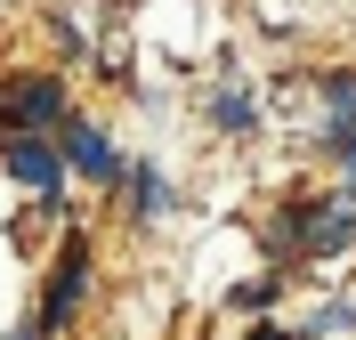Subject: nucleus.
<instances>
[{"mask_svg": "<svg viewBox=\"0 0 356 340\" xmlns=\"http://www.w3.org/2000/svg\"><path fill=\"white\" fill-rule=\"evenodd\" d=\"M81 292H89V251L73 243V251H65V268H57V292H49V308H41V324H49V332H57L73 308H81Z\"/></svg>", "mask_w": 356, "mask_h": 340, "instance_id": "f03ea898", "label": "nucleus"}, {"mask_svg": "<svg viewBox=\"0 0 356 340\" xmlns=\"http://www.w3.org/2000/svg\"><path fill=\"white\" fill-rule=\"evenodd\" d=\"M8 340H33V332H8Z\"/></svg>", "mask_w": 356, "mask_h": 340, "instance_id": "0eeeda50", "label": "nucleus"}, {"mask_svg": "<svg viewBox=\"0 0 356 340\" xmlns=\"http://www.w3.org/2000/svg\"><path fill=\"white\" fill-rule=\"evenodd\" d=\"M57 113H65V90H57L49 73H33V81L8 90V130H41V122H57Z\"/></svg>", "mask_w": 356, "mask_h": 340, "instance_id": "f257e3e1", "label": "nucleus"}, {"mask_svg": "<svg viewBox=\"0 0 356 340\" xmlns=\"http://www.w3.org/2000/svg\"><path fill=\"white\" fill-rule=\"evenodd\" d=\"M251 340H291V332H251Z\"/></svg>", "mask_w": 356, "mask_h": 340, "instance_id": "423d86ee", "label": "nucleus"}, {"mask_svg": "<svg viewBox=\"0 0 356 340\" xmlns=\"http://www.w3.org/2000/svg\"><path fill=\"white\" fill-rule=\"evenodd\" d=\"M65 154L73 162H81V170H89V179H122V162H113V146H106V138H97V130H89V122H73V130H65Z\"/></svg>", "mask_w": 356, "mask_h": 340, "instance_id": "20e7f679", "label": "nucleus"}, {"mask_svg": "<svg viewBox=\"0 0 356 340\" xmlns=\"http://www.w3.org/2000/svg\"><path fill=\"white\" fill-rule=\"evenodd\" d=\"M300 235H308V251H340V243L356 235V211L332 203V211H316V219H300Z\"/></svg>", "mask_w": 356, "mask_h": 340, "instance_id": "39448f33", "label": "nucleus"}, {"mask_svg": "<svg viewBox=\"0 0 356 340\" xmlns=\"http://www.w3.org/2000/svg\"><path fill=\"white\" fill-rule=\"evenodd\" d=\"M8 170H17L24 186H41V195H57V186H65V162L49 154V146H33V138H17V146H8Z\"/></svg>", "mask_w": 356, "mask_h": 340, "instance_id": "7ed1b4c3", "label": "nucleus"}]
</instances>
